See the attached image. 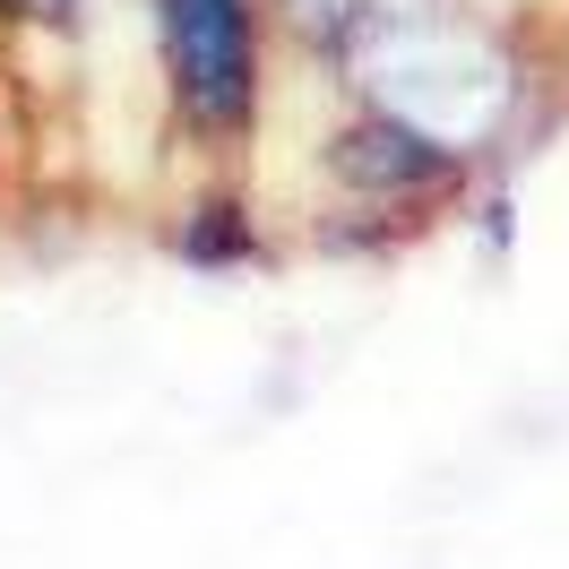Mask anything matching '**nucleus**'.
Instances as JSON below:
<instances>
[{
    "instance_id": "obj_4",
    "label": "nucleus",
    "mask_w": 569,
    "mask_h": 569,
    "mask_svg": "<svg viewBox=\"0 0 569 569\" xmlns=\"http://www.w3.org/2000/svg\"><path fill=\"white\" fill-rule=\"evenodd\" d=\"M9 18H18V0H0V36H9Z\"/></svg>"
},
{
    "instance_id": "obj_3",
    "label": "nucleus",
    "mask_w": 569,
    "mask_h": 569,
    "mask_svg": "<svg viewBox=\"0 0 569 569\" xmlns=\"http://www.w3.org/2000/svg\"><path fill=\"white\" fill-rule=\"evenodd\" d=\"M259 199L242 190V173H199V190L181 199L173 216V250L190 259V268H242V259H259Z\"/></svg>"
},
{
    "instance_id": "obj_1",
    "label": "nucleus",
    "mask_w": 569,
    "mask_h": 569,
    "mask_svg": "<svg viewBox=\"0 0 569 569\" xmlns=\"http://www.w3.org/2000/svg\"><path fill=\"white\" fill-rule=\"evenodd\" d=\"M147 87L190 173H242L277 104V0H139Z\"/></svg>"
},
{
    "instance_id": "obj_2",
    "label": "nucleus",
    "mask_w": 569,
    "mask_h": 569,
    "mask_svg": "<svg viewBox=\"0 0 569 569\" xmlns=\"http://www.w3.org/2000/svg\"><path fill=\"white\" fill-rule=\"evenodd\" d=\"M311 164H320L328 216H337L328 242L423 224L431 208H458V199L483 190V156H466L458 139H440V130H423V121H406L389 104H362V96L337 104Z\"/></svg>"
}]
</instances>
